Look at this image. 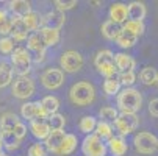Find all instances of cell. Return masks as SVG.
I'll list each match as a JSON object with an SVG mask.
<instances>
[{"label": "cell", "mask_w": 158, "mask_h": 156, "mask_svg": "<svg viewBox=\"0 0 158 156\" xmlns=\"http://www.w3.org/2000/svg\"><path fill=\"white\" fill-rule=\"evenodd\" d=\"M13 75H14V70H13V67L10 64L0 62V89L6 87L8 84H11Z\"/></svg>", "instance_id": "83f0119b"}, {"label": "cell", "mask_w": 158, "mask_h": 156, "mask_svg": "<svg viewBox=\"0 0 158 156\" xmlns=\"http://www.w3.org/2000/svg\"><path fill=\"white\" fill-rule=\"evenodd\" d=\"M20 114L28 122L47 119L46 113H44V109L41 106V102H27V103H24L20 106Z\"/></svg>", "instance_id": "30bf717a"}, {"label": "cell", "mask_w": 158, "mask_h": 156, "mask_svg": "<svg viewBox=\"0 0 158 156\" xmlns=\"http://www.w3.org/2000/svg\"><path fill=\"white\" fill-rule=\"evenodd\" d=\"M96 126H97V120H96V117H93V116H85V117H81V120H80V123H78L80 131L85 133L86 136H88V134H93V133L96 131Z\"/></svg>", "instance_id": "f546056e"}, {"label": "cell", "mask_w": 158, "mask_h": 156, "mask_svg": "<svg viewBox=\"0 0 158 156\" xmlns=\"http://www.w3.org/2000/svg\"><path fill=\"white\" fill-rule=\"evenodd\" d=\"M100 31H102V36L108 41H116L119 33L122 31V27L119 24H114L113 20H106L102 24L100 27Z\"/></svg>", "instance_id": "ffe728a7"}, {"label": "cell", "mask_w": 158, "mask_h": 156, "mask_svg": "<svg viewBox=\"0 0 158 156\" xmlns=\"http://www.w3.org/2000/svg\"><path fill=\"white\" fill-rule=\"evenodd\" d=\"M122 28L125 31H130L135 36H138V38L144 33V24H143V22H138V20H127Z\"/></svg>", "instance_id": "d590c367"}, {"label": "cell", "mask_w": 158, "mask_h": 156, "mask_svg": "<svg viewBox=\"0 0 158 156\" xmlns=\"http://www.w3.org/2000/svg\"><path fill=\"white\" fill-rule=\"evenodd\" d=\"M27 47L28 50H31L35 53V61L36 62H42L44 61V56H46V49L47 46L44 44L41 34L36 31V33H31L27 39Z\"/></svg>", "instance_id": "7c38bea8"}, {"label": "cell", "mask_w": 158, "mask_h": 156, "mask_svg": "<svg viewBox=\"0 0 158 156\" xmlns=\"http://www.w3.org/2000/svg\"><path fill=\"white\" fill-rule=\"evenodd\" d=\"M60 67L67 74H75L83 67V56L75 50H67L60 56Z\"/></svg>", "instance_id": "52a82bcc"}, {"label": "cell", "mask_w": 158, "mask_h": 156, "mask_svg": "<svg viewBox=\"0 0 158 156\" xmlns=\"http://www.w3.org/2000/svg\"><path fill=\"white\" fill-rule=\"evenodd\" d=\"M41 81H42V86L46 89H58L63 83H64V74L61 69H47L41 75Z\"/></svg>", "instance_id": "8fae6325"}, {"label": "cell", "mask_w": 158, "mask_h": 156, "mask_svg": "<svg viewBox=\"0 0 158 156\" xmlns=\"http://www.w3.org/2000/svg\"><path fill=\"white\" fill-rule=\"evenodd\" d=\"M66 22V16L61 11H50L46 16H42V27L47 28H53V30H60Z\"/></svg>", "instance_id": "4fadbf2b"}, {"label": "cell", "mask_w": 158, "mask_h": 156, "mask_svg": "<svg viewBox=\"0 0 158 156\" xmlns=\"http://www.w3.org/2000/svg\"><path fill=\"white\" fill-rule=\"evenodd\" d=\"M94 66L97 72L105 78H113L118 74V67L114 64V55L110 50H100L94 58Z\"/></svg>", "instance_id": "3957f363"}, {"label": "cell", "mask_w": 158, "mask_h": 156, "mask_svg": "<svg viewBox=\"0 0 158 156\" xmlns=\"http://www.w3.org/2000/svg\"><path fill=\"white\" fill-rule=\"evenodd\" d=\"M13 19V27H11V33L10 38H13L14 41H25L28 39V28L25 25L24 19H19V17H11Z\"/></svg>", "instance_id": "5bb4252c"}, {"label": "cell", "mask_w": 158, "mask_h": 156, "mask_svg": "<svg viewBox=\"0 0 158 156\" xmlns=\"http://www.w3.org/2000/svg\"><path fill=\"white\" fill-rule=\"evenodd\" d=\"M24 22L28 28V31H39L42 28V17L38 13H30L28 16L24 17Z\"/></svg>", "instance_id": "f1b7e54d"}, {"label": "cell", "mask_w": 158, "mask_h": 156, "mask_svg": "<svg viewBox=\"0 0 158 156\" xmlns=\"http://www.w3.org/2000/svg\"><path fill=\"white\" fill-rule=\"evenodd\" d=\"M11 27H13V19H6L3 24H0V36L5 38L11 33Z\"/></svg>", "instance_id": "b9f144b4"}, {"label": "cell", "mask_w": 158, "mask_h": 156, "mask_svg": "<svg viewBox=\"0 0 158 156\" xmlns=\"http://www.w3.org/2000/svg\"><path fill=\"white\" fill-rule=\"evenodd\" d=\"M118 80L121 83V86H131L135 83V80H136V75H135V72H124V74H119L118 75Z\"/></svg>", "instance_id": "f35d334b"}, {"label": "cell", "mask_w": 158, "mask_h": 156, "mask_svg": "<svg viewBox=\"0 0 158 156\" xmlns=\"http://www.w3.org/2000/svg\"><path fill=\"white\" fill-rule=\"evenodd\" d=\"M128 19V6L124 3H114L110 8V20H113L114 24H125Z\"/></svg>", "instance_id": "9a60e30c"}, {"label": "cell", "mask_w": 158, "mask_h": 156, "mask_svg": "<svg viewBox=\"0 0 158 156\" xmlns=\"http://www.w3.org/2000/svg\"><path fill=\"white\" fill-rule=\"evenodd\" d=\"M2 144L3 147L8 150V151H14L20 147V141L14 136L13 131H5L3 133V139H2Z\"/></svg>", "instance_id": "836d02e7"}, {"label": "cell", "mask_w": 158, "mask_h": 156, "mask_svg": "<svg viewBox=\"0 0 158 156\" xmlns=\"http://www.w3.org/2000/svg\"><path fill=\"white\" fill-rule=\"evenodd\" d=\"M103 92L106 95H118L121 92V83H119L118 77L106 78L103 81Z\"/></svg>", "instance_id": "4dcf8cb0"}, {"label": "cell", "mask_w": 158, "mask_h": 156, "mask_svg": "<svg viewBox=\"0 0 158 156\" xmlns=\"http://www.w3.org/2000/svg\"><path fill=\"white\" fill-rule=\"evenodd\" d=\"M8 8L13 13V16L19 17V19H24L25 16L33 13L31 5H30V2H27V0H13V2L8 3Z\"/></svg>", "instance_id": "2e32d148"}, {"label": "cell", "mask_w": 158, "mask_h": 156, "mask_svg": "<svg viewBox=\"0 0 158 156\" xmlns=\"http://www.w3.org/2000/svg\"><path fill=\"white\" fill-rule=\"evenodd\" d=\"M106 150H108L106 144L99 136H96L94 133H93V134H88L83 139L81 151H83L85 156H105Z\"/></svg>", "instance_id": "8992f818"}, {"label": "cell", "mask_w": 158, "mask_h": 156, "mask_svg": "<svg viewBox=\"0 0 158 156\" xmlns=\"http://www.w3.org/2000/svg\"><path fill=\"white\" fill-rule=\"evenodd\" d=\"M135 144V150L141 154H152L158 150V138L152 133H138L133 139Z\"/></svg>", "instance_id": "5b68a950"}, {"label": "cell", "mask_w": 158, "mask_h": 156, "mask_svg": "<svg viewBox=\"0 0 158 156\" xmlns=\"http://www.w3.org/2000/svg\"><path fill=\"white\" fill-rule=\"evenodd\" d=\"M149 113H150V116L158 117V98L150 100V103H149Z\"/></svg>", "instance_id": "ee69618b"}, {"label": "cell", "mask_w": 158, "mask_h": 156, "mask_svg": "<svg viewBox=\"0 0 158 156\" xmlns=\"http://www.w3.org/2000/svg\"><path fill=\"white\" fill-rule=\"evenodd\" d=\"M38 33L41 34L44 44H46L47 47H53V46H56V44L60 42V39H61V36H60V30H53V28L42 27Z\"/></svg>", "instance_id": "7402d4cb"}, {"label": "cell", "mask_w": 158, "mask_h": 156, "mask_svg": "<svg viewBox=\"0 0 158 156\" xmlns=\"http://www.w3.org/2000/svg\"><path fill=\"white\" fill-rule=\"evenodd\" d=\"M64 138H66V133H64L63 130H60V131H52L50 134H49V138L44 141V144H46V148H47L49 151H52V153L56 154L58 150H60L61 145H63Z\"/></svg>", "instance_id": "ac0fdd59"}, {"label": "cell", "mask_w": 158, "mask_h": 156, "mask_svg": "<svg viewBox=\"0 0 158 156\" xmlns=\"http://www.w3.org/2000/svg\"><path fill=\"white\" fill-rule=\"evenodd\" d=\"M0 156H8V154H5V153H0Z\"/></svg>", "instance_id": "7dc6e473"}, {"label": "cell", "mask_w": 158, "mask_h": 156, "mask_svg": "<svg viewBox=\"0 0 158 156\" xmlns=\"http://www.w3.org/2000/svg\"><path fill=\"white\" fill-rule=\"evenodd\" d=\"M94 134L99 136L102 141H110L113 138V128L110 123L106 122H97V126H96V131H94Z\"/></svg>", "instance_id": "d6a6232c"}, {"label": "cell", "mask_w": 158, "mask_h": 156, "mask_svg": "<svg viewBox=\"0 0 158 156\" xmlns=\"http://www.w3.org/2000/svg\"><path fill=\"white\" fill-rule=\"evenodd\" d=\"M11 67L19 77H27L31 69V56L24 47H16L11 53Z\"/></svg>", "instance_id": "277c9868"}, {"label": "cell", "mask_w": 158, "mask_h": 156, "mask_svg": "<svg viewBox=\"0 0 158 156\" xmlns=\"http://www.w3.org/2000/svg\"><path fill=\"white\" fill-rule=\"evenodd\" d=\"M8 19V14H6V10H2L0 8V24H3V22Z\"/></svg>", "instance_id": "f6af8a7d"}, {"label": "cell", "mask_w": 158, "mask_h": 156, "mask_svg": "<svg viewBox=\"0 0 158 156\" xmlns=\"http://www.w3.org/2000/svg\"><path fill=\"white\" fill-rule=\"evenodd\" d=\"M156 78H158V72L153 69V67H144L143 70H141V74H139V80H141V83L143 84H146V86H152V84H155L156 83Z\"/></svg>", "instance_id": "1f68e13d"}, {"label": "cell", "mask_w": 158, "mask_h": 156, "mask_svg": "<svg viewBox=\"0 0 158 156\" xmlns=\"http://www.w3.org/2000/svg\"><path fill=\"white\" fill-rule=\"evenodd\" d=\"M41 106H42L44 113H46V116L49 119L50 116H53V114L58 113V109H60V100L56 97H53V95H47V97H44L41 100Z\"/></svg>", "instance_id": "cb8c5ba5"}, {"label": "cell", "mask_w": 158, "mask_h": 156, "mask_svg": "<svg viewBox=\"0 0 158 156\" xmlns=\"http://www.w3.org/2000/svg\"><path fill=\"white\" fill-rule=\"evenodd\" d=\"M138 125H139V117L136 114H131V113H121L114 122V126L121 133L122 138L133 133L138 128Z\"/></svg>", "instance_id": "9c48e42d"}, {"label": "cell", "mask_w": 158, "mask_h": 156, "mask_svg": "<svg viewBox=\"0 0 158 156\" xmlns=\"http://www.w3.org/2000/svg\"><path fill=\"white\" fill-rule=\"evenodd\" d=\"M17 123H20V120L14 113H3L2 116H0V130H2L3 133L5 131H13Z\"/></svg>", "instance_id": "d4e9b609"}, {"label": "cell", "mask_w": 158, "mask_h": 156, "mask_svg": "<svg viewBox=\"0 0 158 156\" xmlns=\"http://www.w3.org/2000/svg\"><path fill=\"white\" fill-rule=\"evenodd\" d=\"M114 64H116V67L121 74L124 72H133L135 69V66H136V62H135V59L127 55V53H116L114 55Z\"/></svg>", "instance_id": "d6986e66"}, {"label": "cell", "mask_w": 158, "mask_h": 156, "mask_svg": "<svg viewBox=\"0 0 158 156\" xmlns=\"http://www.w3.org/2000/svg\"><path fill=\"white\" fill-rule=\"evenodd\" d=\"M108 148L113 153V156H124L127 153V150H128L127 142H125V139L122 136H113L108 141Z\"/></svg>", "instance_id": "44dd1931"}, {"label": "cell", "mask_w": 158, "mask_h": 156, "mask_svg": "<svg viewBox=\"0 0 158 156\" xmlns=\"http://www.w3.org/2000/svg\"><path fill=\"white\" fill-rule=\"evenodd\" d=\"M47 123H49V126H50L52 131H60L66 125V117L63 114H58L56 113V114H53V116H50L47 119Z\"/></svg>", "instance_id": "74e56055"}, {"label": "cell", "mask_w": 158, "mask_h": 156, "mask_svg": "<svg viewBox=\"0 0 158 156\" xmlns=\"http://www.w3.org/2000/svg\"><path fill=\"white\" fill-rule=\"evenodd\" d=\"M55 6H56V11L64 13L67 10H72L74 6H77V0H71V2H61V0H56Z\"/></svg>", "instance_id": "60d3db41"}, {"label": "cell", "mask_w": 158, "mask_h": 156, "mask_svg": "<svg viewBox=\"0 0 158 156\" xmlns=\"http://www.w3.org/2000/svg\"><path fill=\"white\" fill-rule=\"evenodd\" d=\"M155 86H156V87H158V78H156V83H155Z\"/></svg>", "instance_id": "c3c4849f"}, {"label": "cell", "mask_w": 158, "mask_h": 156, "mask_svg": "<svg viewBox=\"0 0 158 156\" xmlns=\"http://www.w3.org/2000/svg\"><path fill=\"white\" fill-rule=\"evenodd\" d=\"M13 133H14V136H16L19 141H22V139L25 138V134H27V126L20 122V123L16 125V128L13 130Z\"/></svg>", "instance_id": "7bdbcfd3"}, {"label": "cell", "mask_w": 158, "mask_h": 156, "mask_svg": "<svg viewBox=\"0 0 158 156\" xmlns=\"http://www.w3.org/2000/svg\"><path fill=\"white\" fill-rule=\"evenodd\" d=\"M69 98L77 106H88L96 98V89L89 81H78L71 87Z\"/></svg>", "instance_id": "7a4b0ae2"}, {"label": "cell", "mask_w": 158, "mask_h": 156, "mask_svg": "<svg viewBox=\"0 0 158 156\" xmlns=\"http://www.w3.org/2000/svg\"><path fill=\"white\" fill-rule=\"evenodd\" d=\"M128 6V19L130 20H138V22H143V19L146 17L147 14V10H146V5L143 2H131Z\"/></svg>", "instance_id": "603a6c76"}, {"label": "cell", "mask_w": 158, "mask_h": 156, "mask_svg": "<svg viewBox=\"0 0 158 156\" xmlns=\"http://www.w3.org/2000/svg\"><path fill=\"white\" fill-rule=\"evenodd\" d=\"M47 154V150L42 144H33L30 148H28V156H46Z\"/></svg>", "instance_id": "ab89813d"}, {"label": "cell", "mask_w": 158, "mask_h": 156, "mask_svg": "<svg viewBox=\"0 0 158 156\" xmlns=\"http://www.w3.org/2000/svg\"><path fill=\"white\" fill-rule=\"evenodd\" d=\"M116 102H118V108L121 109V113L136 114L143 105V95L135 87H124L118 94Z\"/></svg>", "instance_id": "6da1fadb"}, {"label": "cell", "mask_w": 158, "mask_h": 156, "mask_svg": "<svg viewBox=\"0 0 158 156\" xmlns=\"http://www.w3.org/2000/svg\"><path fill=\"white\" fill-rule=\"evenodd\" d=\"M16 49V41L10 36L0 38V53L2 55H11Z\"/></svg>", "instance_id": "8d00e7d4"}, {"label": "cell", "mask_w": 158, "mask_h": 156, "mask_svg": "<svg viewBox=\"0 0 158 156\" xmlns=\"http://www.w3.org/2000/svg\"><path fill=\"white\" fill-rule=\"evenodd\" d=\"M2 139H3V131L0 130V142H2Z\"/></svg>", "instance_id": "bcb514c9"}, {"label": "cell", "mask_w": 158, "mask_h": 156, "mask_svg": "<svg viewBox=\"0 0 158 156\" xmlns=\"http://www.w3.org/2000/svg\"><path fill=\"white\" fill-rule=\"evenodd\" d=\"M136 41H138V36H135L130 31H125L122 28V31L119 33V36L116 39V44L119 47H122V49H130V47H133L135 44H136Z\"/></svg>", "instance_id": "4316f807"}, {"label": "cell", "mask_w": 158, "mask_h": 156, "mask_svg": "<svg viewBox=\"0 0 158 156\" xmlns=\"http://www.w3.org/2000/svg\"><path fill=\"white\" fill-rule=\"evenodd\" d=\"M11 94L19 98V100H27L35 94V83L28 77H19L14 80L13 87H11Z\"/></svg>", "instance_id": "ba28073f"}, {"label": "cell", "mask_w": 158, "mask_h": 156, "mask_svg": "<svg viewBox=\"0 0 158 156\" xmlns=\"http://www.w3.org/2000/svg\"><path fill=\"white\" fill-rule=\"evenodd\" d=\"M30 131L31 134L39 139V141H46L49 138V134L52 133L49 123L46 120H35V122H30Z\"/></svg>", "instance_id": "e0dca14e"}, {"label": "cell", "mask_w": 158, "mask_h": 156, "mask_svg": "<svg viewBox=\"0 0 158 156\" xmlns=\"http://www.w3.org/2000/svg\"><path fill=\"white\" fill-rule=\"evenodd\" d=\"M77 144H78V141H77V136H74V134H66V138H64V141H63V145H61V148L58 150V156H67V154H71V153H74V150L77 148Z\"/></svg>", "instance_id": "484cf974"}, {"label": "cell", "mask_w": 158, "mask_h": 156, "mask_svg": "<svg viewBox=\"0 0 158 156\" xmlns=\"http://www.w3.org/2000/svg\"><path fill=\"white\" fill-rule=\"evenodd\" d=\"M118 109L116 108H111V106H105V108H102L100 111H99V117L102 119V122H106V123H110V122H113L114 123L116 122V119H118Z\"/></svg>", "instance_id": "e575fe53"}]
</instances>
